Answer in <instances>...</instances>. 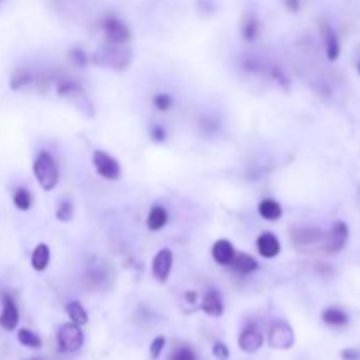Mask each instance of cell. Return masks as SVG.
I'll return each mask as SVG.
<instances>
[{
  "label": "cell",
  "mask_w": 360,
  "mask_h": 360,
  "mask_svg": "<svg viewBox=\"0 0 360 360\" xmlns=\"http://www.w3.org/2000/svg\"><path fill=\"white\" fill-rule=\"evenodd\" d=\"M33 174L42 190L49 191L58 185V166L48 151H41L33 162Z\"/></svg>",
  "instance_id": "6da1fadb"
},
{
  "label": "cell",
  "mask_w": 360,
  "mask_h": 360,
  "mask_svg": "<svg viewBox=\"0 0 360 360\" xmlns=\"http://www.w3.org/2000/svg\"><path fill=\"white\" fill-rule=\"evenodd\" d=\"M132 60V52L125 48V45H106L95 56V62L100 65H109L118 70L129 67Z\"/></svg>",
  "instance_id": "7a4b0ae2"
},
{
  "label": "cell",
  "mask_w": 360,
  "mask_h": 360,
  "mask_svg": "<svg viewBox=\"0 0 360 360\" xmlns=\"http://www.w3.org/2000/svg\"><path fill=\"white\" fill-rule=\"evenodd\" d=\"M58 93L60 97L69 100L74 107H77V109L83 111L88 116H93L92 100H90V97L86 95V92L79 85H76V83H63V85L58 86Z\"/></svg>",
  "instance_id": "3957f363"
},
{
  "label": "cell",
  "mask_w": 360,
  "mask_h": 360,
  "mask_svg": "<svg viewBox=\"0 0 360 360\" xmlns=\"http://www.w3.org/2000/svg\"><path fill=\"white\" fill-rule=\"evenodd\" d=\"M269 346L276 350H288L294 346L295 336H294V329L290 327L288 322L285 320H276L274 324L271 325L269 329Z\"/></svg>",
  "instance_id": "277c9868"
},
{
  "label": "cell",
  "mask_w": 360,
  "mask_h": 360,
  "mask_svg": "<svg viewBox=\"0 0 360 360\" xmlns=\"http://www.w3.org/2000/svg\"><path fill=\"white\" fill-rule=\"evenodd\" d=\"M104 37H106L107 45H127L130 41V30L122 19L109 16L102 22Z\"/></svg>",
  "instance_id": "5b68a950"
},
{
  "label": "cell",
  "mask_w": 360,
  "mask_h": 360,
  "mask_svg": "<svg viewBox=\"0 0 360 360\" xmlns=\"http://www.w3.org/2000/svg\"><path fill=\"white\" fill-rule=\"evenodd\" d=\"M93 166H95V171L102 178L109 181H116L118 178L122 176V169H120V164L114 160L111 155L104 153L102 150L93 151Z\"/></svg>",
  "instance_id": "8992f818"
},
{
  "label": "cell",
  "mask_w": 360,
  "mask_h": 360,
  "mask_svg": "<svg viewBox=\"0 0 360 360\" xmlns=\"http://www.w3.org/2000/svg\"><path fill=\"white\" fill-rule=\"evenodd\" d=\"M83 331L76 324H65L58 331V345L63 352H77L83 346Z\"/></svg>",
  "instance_id": "52a82bcc"
},
{
  "label": "cell",
  "mask_w": 360,
  "mask_h": 360,
  "mask_svg": "<svg viewBox=\"0 0 360 360\" xmlns=\"http://www.w3.org/2000/svg\"><path fill=\"white\" fill-rule=\"evenodd\" d=\"M346 241H348V227H346V224L345 221H334L327 235V241H325V250L329 253H338L339 250L345 248Z\"/></svg>",
  "instance_id": "ba28073f"
},
{
  "label": "cell",
  "mask_w": 360,
  "mask_h": 360,
  "mask_svg": "<svg viewBox=\"0 0 360 360\" xmlns=\"http://www.w3.org/2000/svg\"><path fill=\"white\" fill-rule=\"evenodd\" d=\"M151 269H153V276L157 278V281L160 283H166L167 278L171 274V269H173V253L171 250H160L153 258V264H151Z\"/></svg>",
  "instance_id": "9c48e42d"
},
{
  "label": "cell",
  "mask_w": 360,
  "mask_h": 360,
  "mask_svg": "<svg viewBox=\"0 0 360 360\" xmlns=\"http://www.w3.org/2000/svg\"><path fill=\"white\" fill-rule=\"evenodd\" d=\"M264 345V336L258 331L255 325H250V327L244 329L239 336V348L246 353H255L262 348Z\"/></svg>",
  "instance_id": "30bf717a"
},
{
  "label": "cell",
  "mask_w": 360,
  "mask_h": 360,
  "mask_svg": "<svg viewBox=\"0 0 360 360\" xmlns=\"http://www.w3.org/2000/svg\"><path fill=\"white\" fill-rule=\"evenodd\" d=\"M19 322V313L11 295H4V309L0 313V327L6 331H15Z\"/></svg>",
  "instance_id": "8fae6325"
},
{
  "label": "cell",
  "mask_w": 360,
  "mask_h": 360,
  "mask_svg": "<svg viewBox=\"0 0 360 360\" xmlns=\"http://www.w3.org/2000/svg\"><path fill=\"white\" fill-rule=\"evenodd\" d=\"M320 32H322V39H324V46H325V53H327V58L331 62L338 60L339 56V41H338V36H336L334 29L329 25L327 22L322 23L320 26Z\"/></svg>",
  "instance_id": "7c38bea8"
},
{
  "label": "cell",
  "mask_w": 360,
  "mask_h": 360,
  "mask_svg": "<svg viewBox=\"0 0 360 360\" xmlns=\"http://www.w3.org/2000/svg\"><path fill=\"white\" fill-rule=\"evenodd\" d=\"M257 248L258 253L264 258H274L281 251V244H279L278 237L274 234H271V232H264V234L258 235Z\"/></svg>",
  "instance_id": "4fadbf2b"
},
{
  "label": "cell",
  "mask_w": 360,
  "mask_h": 360,
  "mask_svg": "<svg viewBox=\"0 0 360 360\" xmlns=\"http://www.w3.org/2000/svg\"><path fill=\"white\" fill-rule=\"evenodd\" d=\"M292 237L299 246H309V244L318 243L322 230L318 227H295L292 228Z\"/></svg>",
  "instance_id": "5bb4252c"
},
{
  "label": "cell",
  "mask_w": 360,
  "mask_h": 360,
  "mask_svg": "<svg viewBox=\"0 0 360 360\" xmlns=\"http://www.w3.org/2000/svg\"><path fill=\"white\" fill-rule=\"evenodd\" d=\"M234 255H235V250L234 246H232L230 241H227V239H220V241L214 243L213 258L217 264L230 265L232 260H234Z\"/></svg>",
  "instance_id": "9a60e30c"
},
{
  "label": "cell",
  "mask_w": 360,
  "mask_h": 360,
  "mask_svg": "<svg viewBox=\"0 0 360 360\" xmlns=\"http://www.w3.org/2000/svg\"><path fill=\"white\" fill-rule=\"evenodd\" d=\"M203 311L210 316H221L224 313V302H221L220 295L217 290H210L203 299Z\"/></svg>",
  "instance_id": "2e32d148"
},
{
  "label": "cell",
  "mask_w": 360,
  "mask_h": 360,
  "mask_svg": "<svg viewBox=\"0 0 360 360\" xmlns=\"http://www.w3.org/2000/svg\"><path fill=\"white\" fill-rule=\"evenodd\" d=\"M258 213H260V217L265 218V220L274 221L281 218L283 211H281V206H279L276 201H272V198H264V201L258 204Z\"/></svg>",
  "instance_id": "e0dca14e"
},
{
  "label": "cell",
  "mask_w": 360,
  "mask_h": 360,
  "mask_svg": "<svg viewBox=\"0 0 360 360\" xmlns=\"http://www.w3.org/2000/svg\"><path fill=\"white\" fill-rule=\"evenodd\" d=\"M167 220H169L167 211L162 206H153L150 214H148V228L150 230H160V228L166 227Z\"/></svg>",
  "instance_id": "ac0fdd59"
},
{
  "label": "cell",
  "mask_w": 360,
  "mask_h": 360,
  "mask_svg": "<svg viewBox=\"0 0 360 360\" xmlns=\"http://www.w3.org/2000/svg\"><path fill=\"white\" fill-rule=\"evenodd\" d=\"M232 265H234L235 271L241 272V274H250V272L257 271L258 269L257 260L246 253H235L234 260H232Z\"/></svg>",
  "instance_id": "d6986e66"
},
{
  "label": "cell",
  "mask_w": 360,
  "mask_h": 360,
  "mask_svg": "<svg viewBox=\"0 0 360 360\" xmlns=\"http://www.w3.org/2000/svg\"><path fill=\"white\" fill-rule=\"evenodd\" d=\"M49 257H52V255H49L48 244H37L36 250H33L32 253V267L36 269V271H45L49 264Z\"/></svg>",
  "instance_id": "ffe728a7"
},
{
  "label": "cell",
  "mask_w": 360,
  "mask_h": 360,
  "mask_svg": "<svg viewBox=\"0 0 360 360\" xmlns=\"http://www.w3.org/2000/svg\"><path fill=\"white\" fill-rule=\"evenodd\" d=\"M322 320H324L327 325H332V327H341V325L348 324V316L343 309L339 308H327L324 313H322Z\"/></svg>",
  "instance_id": "44dd1931"
},
{
  "label": "cell",
  "mask_w": 360,
  "mask_h": 360,
  "mask_svg": "<svg viewBox=\"0 0 360 360\" xmlns=\"http://www.w3.org/2000/svg\"><path fill=\"white\" fill-rule=\"evenodd\" d=\"M67 315H69V318L72 320V324L76 325H85L86 322H88V313H86V309L83 308L81 302H69L67 304Z\"/></svg>",
  "instance_id": "7402d4cb"
},
{
  "label": "cell",
  "mask_w": 360,
  "mask_h": 360,
  "mask_svg": "<svg viewBox=\"0 0 360 360\" xmlns=\"http://www.w3.org/2000/svg\"><path fill=\"white\" fill-rule=\"evenodd\" d=\"M241 32H243V37L246 39V41H255L258 32H260V22L257 19V16L246 15V18H244L243 22V26H241Z\"/></svg>",
  "instance_id": "603a6c76"
},
{
  "label": "cell",
  "mask_w": 360,
  "mask_h": 360,
  "mask_svg": "<svg viewBox=\"0 0 360 360\" xmlns=\"http://www.w3.org/2000/svg\"><path fill=\"white\" fill-rule=\"evenodd\" d=\"M18 341L22 343L23 346H26V348H41V338L36 334V332L29 331V329H22V331L18 332Z\"/></svg>",
  "instance_id": "cb8c5ba5"
},
{
  "label": "cell",
  "mask_w": 360,
  "mask_h": 360,
  "mask_svg": "<svg viewBox=\"0 0 360 360\" xmlns=\"http://www.w3.org/2000/svg\"><path fill=\"white\" fill-rule=\"evenodd\" d=\"M13 203H15V206L18 208L19 211H29L30 206H32V197H30L29 190L18 188V190L15 191V195H13Z\"/></svg>",
  "instance_id": "d4e9b609"
},
{
  "label": "cell",
  "mask_w": 360,
  "mask_h": 360,
  "mask_svg": "<svg viewBox=\"0 0 360 360\" xmlns=\"http://www.w3.org/2000/svg\"><path fill=\"white\" fill-rule=\"evenodd\" d=\"M30 81H32V76H30L29 70L19 69L11 76V83H9V86H11V90H19L25 85H29Z\"/></svg>",
  "instance_id": "484cf974"
},
{
  "label": "cell",
  "mask_w": 360,
  "mask_h": 360,
  "mask_svg": "<svg viewBox=\"0 0 360 360\" xmlns=\"http://www.w3.org/2000/svg\"><path fill=\"white\" fill-rule=\"evenodd\" d=\"M74 217V204L70 198H63L62 203L58 204V210H56V218L60 221H70Z\"/></svg>",
  "instance_id": "4316f807"
},
{
  "label": "cell",
  "mask_w": 360,
  "mask_h": 360,
  "mask_svg": "<svg viewBox=\"0 0 360 360\" xmlns=\"http://www.w3.org/2000/svg\"><path fill=\"white\" fill-rule=\"evenodd\" d=\"M169 360H197V357L190 346H180V348L174 350Z\"/></svg>",
  "instance_id": "83f0119b"
},
{
  "label": "cell",
  "mask_w": 360,
  "mask_h": 360,
  "mask_svg": "<svg viewBox=\"0 0 360 360\" xmlns=\"http://www.w3.org/2000/svg\"><path fill=\"white\" fill-rule=\"evenodd\" d=\"M164 348H166V338H164V336H158V338H155L153 341H151V345H150L151 359L157 360L158 357L162 355V350Z\"/></svg>",
  "instance_id": "f1b7e54d"
},
{
  "label": "cell",
  "mask_w": 360,
  "mask_h": 360,
  "mask_svg": "<svg viewBox=\"0 0 360 360\" xmlns=\"http://www.w3.org/2000/svg\"><path fill=\"white\" fill-rule=\"evenodd\" d=\"M153 106L157 107L158 111H167L173 106V99H171V95H167V93H157V95L153 97Z\"/></svg>",
  "instance_id": "f546056e"
},
{
  "label": "cell",
  "mask_w": 360,
  "mask_h": 360,
  "mask_svg": "<svg viewBox=\"0 0 360 360\" xmlns=\"http://www.w3.org/2000/svg\"><path fill=\"white\" fill-rule=\"evenodd\" d=\"M213 355L217 360H228V355H230V353H228V348L225 343L218 341V343H214V346H213Z\"/></svg>",
  "instance_id": "4dcf8cb0"
},
{
  "label": "cell",
  "mask_w": 360,
  "mask_h": 360,
  "mask_svg": "<svg viewBox=\"0 0 360 360\" xmlns=\"http://www.w3.org/2000/svg\"><path fill=\"white\" fill-rule=\"evenodd\" d=\"M69 56L77 67H85L86 65V55L83 52H79V49H72V52L69 53Z\"/></svg>",
  "instance_id": "1f68e13d"
},
{
  "label": "cell",
  "mask_w": 360,
  "mask_h": 360,
  "mask_svg": "<svg viewBox=\"0 0 360 360\" xmlns=\"http://www.w3.org/2000/svg\"><path fill=\"white\" fill-rule=\"evenodd\" d=\"M151 137H153L155 141H158V143H162V141H166L167 132L160 125H153L151 127Z\"/></svg>",
  "instance_id": "d6a6232c"
},
{
  "label": "cell",
  "mask_w": 360,
  "mask_h": 360,
  "mask_svg": "<svg viewBox=\"0 0 360 360\" xmlns=\"http://www.w3.org/2000/svg\"><path fill=\"white\" fill-rule=\"evenodd\" d=\"M285 6H287L288 11L297 13L299 8H301V0H285Z\"/></svg>",
  "instance_id": "836d02e7"
},
{
  "label": "cell",
  "mask_w": 360,
  "mask_h": 360,
  "mask_svg": "<svg viewBox=\"0 0 360 360\" xmlns=\"http://www.w3.org/2000/svg\"><path fill=\"white\" fill-rule=\"evenodd\" d=\"M343 359L345 360H357L359 359V352H355V350H343Z\"/></svg>",
  "instance_id": "e575fe53"
},
{
  "label": "cell",
  "mask_w": 360,
  "mask_h": 360,
  "mask_svg": "<svg viewBox=\"0 0 360 360\" xmlns=\"http://www.w3.org/2000/svg\"><path fill=\"white\" fill-rule=\"evenodd\" d=\"M359 72H360V63H359Z\"/></svg>",
  "instance_id": "d590c367"
}]
</instances>
